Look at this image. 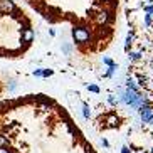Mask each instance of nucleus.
<instances>
[{"label": "nucleus", "mask_w": 153, "mask_h": 153, "mask_svg": "<svg viewBox=\"0 0 153 153\" xmlns=\"http://www.w3.org/2000/svg\"><path fill=\"white\" fill-rule=\"evenodd\" d=\"M51 25L68 24L77 52L96 56L116 34L118 0H24Z\"/></svg>", "instance_id": "f257e3e1"}, {"label": "nucleus", "mask_w": 153, "mask_h": 153, "mask_svg": "<svg viewBox=\"0 0 153 153\" xmlns=\"http://www.w3.org/2000/svg\"><path fill=\"white\" fill-rule=\"evenodd\" d=\"M34 20L14 0H0V59H22L34 45Z\"/></svg>", "instance_id": "f03ea898"}, {"label": "nucleus", "mask_w": 153, "mask_h": 153, "mask_svg": "<svg viewBox=\"0 0 153 153\" xmlns=\"http://www.w3.org/2000/svg\"><path fill=\"white\" fill-rule=\"evenodd\" d=\"M5 93V81H4V77L0 76V96Z\"/></svg>", "instance_id": "7ed1b4c3"}]
</instances>
